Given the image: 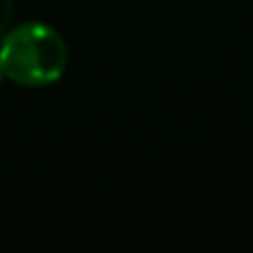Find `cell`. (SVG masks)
Returning <instances> with one entry per match:
<instances>
[{"mask_svg": "<svg viewBox=\"0 0 253 253\" xmlns=\"http://www.w3.org/2000/svg\"><path fill=\"white\" fill-rule=\"evenodd\" d=\"M0 78H2V74H0Z\"/></svg>", "mask_w": 253, "mask_h": 253, "instance_id": "cell-3", "label": "cell"}, {"mask_svg": "<svg viewBox=\"0 0 253 253\" xmlns=\"http://www.w3.org/2000/svg\"><path fill=\"white\" fill-rule=\"evenodd\" d=\"M69 47L53 27L25 22L0 44V74L20 87H47L65 76Z\"/></svg>", "mask_w": 253, "mask_h": 253, "instance_id": "cell-1", "label": "cell"}, {"mask_svg": "<svg viewBox=\"0 0 253 253\" xmlns=\"http://www.w3.org/2000/svg\"><path fill=\"white\" fill-rule=\"evenodd\" d=\"M11 16H13V4L11 0H0V34L9 27L11 22Z\"/></svg>", "mask_w": 253, "mask_h": 253, "instance_id": "cell-2", "label": "cell"}]
</instances>
